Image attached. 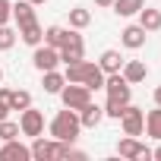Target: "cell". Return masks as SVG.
Masks as SVG:
<instances>
[{"mask_svg":"<svg viewBox=\"0 0 161 161\" xmlns=\"http://www.w3.org/2000/svg\"><path fill=\"white\" fill-rule=\"evenodd\" d=\"M32 158V148L22 145L19 139H7L0 145V161H29Z\"/></svg>","mask_w":161,"mask_h":161,"instance_id":"9c48e42d","label":"cell"},{"mask_svg":"<svg viewBox=\"0 0 161 161\" xmlns=\"http://www.w3.org/2000/svg\"><path fill=\"white\" fill-rule=\"evenodd\" d=\"M145 35H148V32H145L139 22H136V25H126V29L120 32V44L130 47V51H139V47L145 44Z\"/></svg>","mask_w":161,"mask_h":161,"instance_id":"30bf717a","label":"cell"},{"mask_svg":"<svg viewBox=\"0 0 161 161\" xmlns=\"http://www.w3.org/2000/svg\"><path fill=\"white\" fill-rule=\"evenodd\" d=\"M120 76L126 79L130 86H136V82H142V79L148 76V66H145L142 60H123V66H120Z\"/></svg>","mask_w":161,"mask_h":161,"instance_id":"8fae6325","label":"cell"},{"mask_svg":"<svg viewBox=\"0 0 161 161\" xmlns=\"http://www.w3.org/2000/svg\"><path fill=\"white\" fill-rule=\"evenodd\" d=\"M13 19H16V25H29V22H35V19H38V16H35V3H29V0L13 3Z\"/></svg>","mask_w":161,"mask_h":161,"instance_id":"2e32d148","label":"cell"},{"mask_svg":"<svg viewBox=\"0 0 161 161\" xmlns=\"http://www.w3.org/2000/svg\"><path fill=\"white\" fill-rule=\"evenodd\" d=\"M29 3H35V7H41V3H47V0H29Z\"/></svg>","mask_w":161,"mask_h":161,"instance_id":"d6a6232c","label":"cell"},{"mask_svg":"<svg viewBox=\"0 0 161 161\" xmlns=\"http://www.w3.org/2000/svg\"><path fill=\"white\" fill-rule=\"evenodd\" d=\"M155 104H158V108H161V86H158V89H155Z\"/></svg>","mask_w":161,"mask_h":161,"instance_id":"f546056e","label":"cell"},{"mask_svg":"<svg viewBox=\"0 0 161 161\" xmlns=\"http://www.w3.org/2000/svg\"><path fill=\"white\" fill-rule=\"evenodd\" d=\"M47 130H51V136L60 139V142H76V139H79V130H82V123H79V114H76V111L63 108V111L54 114V120H51Z\"/></svg>","mask_w":161,"mask_h":161,"instance_id":"6da1fadb","label":"cell"},{"mask_svg":"<svg viewBox=\"0 0 161 161\" xmlns=\"http://www.w3.org/2000/svg\"><path fill=\"white\" fill-rule=\"evenodd\" d=\"M117 155L120 158H152V148L139 139V136H123L120 142H117Z\"/></svg>","mask_w":161,"mask_h":161,"instance_id":"52a82bcc","label":"cell"},{"mask_svg":"<svg viewBox=\"0 0 161 161\" xmlns=\"http://www.w3.org/2000/svg\"><path fill=\"white\" fill-rule=\"evenodd\" d=\"M32 63H35V69L38 73H47V69H57V63H60V51L57 47H47L44 41L35 47V54H32Z\"/></svg>","mask_w":161,"mask_h":161,"instance_id":"ba28073f","label":"cell"},{"mask_svg":"<svg viewBox=\"0 0 161 161\" xmlns=\"http://www.w3.org/2000/svg\"><path fill=\"white\" fill-rule=\"evenodd\" d=\"M145 133L161 142V108H158V104H155V111L145 114Z\"/></svg>","mask_w":161,"mask_h":161,"instance_id":"44dd1931","label":"cell"},{"mask_svg":"<svg viewBox=\"0 0 161 161\" xmlns=\"http://www.w3.org/2000/svg\"><path fill=\"white\" fill-rule=\"evenodd\" d=\"M142 7H145V0H114V3H111V10L117 16H136Z\"/></svg>","mask_w":161,"mask_h":161,"instance_id":"ffe728a7","label":"cell"},{"mask_svg":"<svg viewBox=\"0 0 161 161\" xmlns=\"http://www.w3.org/2000/svg\"><path fill=\"white\" fill-rule=\"evenodd\" d=\"M120 126H123V136H142L145 133V111L126 104L120 114Z\"/></svg>","mask_w":161,"mask_h":161,"instance_id":"277c9868","label":"cell"},{"mask_svg":"<svg viewBox=\"0 0 161 161\" xmlns=\"http://www.w3.org/2000/svg\"><path fill=\"white\" fill-rule=\"evenodd\" d=\"M19 136H22L19 123H13V120H0V142H7V139H19Z\"/></svg>","mask_w":161,"mask_h":161,"instance_id":"484cf974","label":"cell"},{"mask_svg":"<svg viewBox=\"0 0 161 161\" xmlns=\"http://www.w3.org/2000/svg\"><path fill=\"white\" fill-rule=\"evenodd\" d=\"M66 35H69V29H63V25H47V29H44V44L60 51L63 41H66Z\"/></svg>","mask_w":161,"mask_h":161,"instance_id":"ac0fdd59","label":"cell"},{"mask_svg":"<svg viewBox=\"0 0 161 161\" xmlns=\"http://www.w3.org/2000/svg\"><path fill=\"white\" fill-rule=\"evenodd\" d=\"M41 76H44V79H41V86H44L47 95H60V89L66 86V76L57 73V69H47V73H41Z\"/></svg>","mask_w":161,"mask_h":161,"instance_id":"e0dca14e","label":"cell"},{"mask_svg":"<svg viewBox=\"0 0 161 161\" xmlns=\"http://www.w3.org/2000/svg\"><path fill=\"white\" fill-rule=\"evenodd\" d=\"M16 38H19V32L10 29V22H7V25H0V51H10V47L16 44Z\"/></svg>","mask_w":161,"mask_h":161,"instance_id":"d4e9b609","label":"cell"},{"mask_svg":"<svg viewBox=\"0 0 161 161\" xmlns=\"http://www.w3.org/2000/svg\"><path fill=\"white\" fill-rule=\"evenodd\" d=\"M89 69H92V60H76V63H66V82H86V76H89Z\"/></svg>","mask_w":161,"mask_h":161,"instance_id":"5bb4252c","label":"cell"},{"mask_svg":"<svg viewBox=\"0 0 161 161\" xmlns=\"http://www.w3.org/2000/svg\"><path fill=\"white\" fill-rule=\"evenodd\" d=\"M82 86H89L92 92L104 89V73H101V66H98V63H92V69H89V76H86V82H82Z\"/></svg>","mask_w":161,"mask_h":161,"instance_id":"cb8c5ba5","label":"cell"},{"mask_svg":"<svg viewBox=\"0 0 161 161\" xmlns=\"http://www.w3.org/2000/svg\"><path fill=\"white\" fill-rule=\"evenodd\" d=\"M19 41H25L29 47H38V44L44 41V29L38 25V19L29 22V25H19Z\"/></svg>","mask_w":161,"mask_h":161,"instance_id":"4fadbf2b","label":"cell"},{"mask_svg":"<svg viewBox=\"0 0 161 161\" xmlns=\"http://www.w3.org/2000/svg\"><path fill=\"white\" fill-rule=\"evenodd\" d=\"M76 114H79V123H82V130H95V126L104 120V108H101V104H92V101H89L82 111H76Z\"/></svg>","mask_w":161,"mask_h":161,"instance_id":"7c38bea8","label":"cell"},{"mask_svg":"<svg viewBox=\"0 0 161 161\" xmlns=\"http://www.w3.org/2000/svg\"><path fill=\"white\" fill-rule=\"evenodd\" d=\"M60 101H63V108H69V111H82V108L92 101V89L82 86V82H66V86L60 89Z\"/></svg>","mask_w":161,"mask_h":161,"instance_id":"7a4b0ae2","label":"cell"},{"mask_svg":"<svg viewBox=\"0 0 161 161\" xmlns=\"http://www.w3.org/2000/svg\"><path fill=\"white\" fill-rule=\"evenodd\" d=\"M10 92H13V89H3V86H0V120L10 117Z\"/></svg>","mask_w":161,"mask_h":161,"instance_id":"83f0119b","label":"cell"},{"mask_svg":"<svg viewBox=\"0 0 161 161\" xmlns=\"http://www.w3.org/2000/svg\"><path fill=\"white\" fill-rule=\"evenodd\" d=\"M25 108H32V95L25 89H13L10 92V111H25Z\"/></svg>","mask_w":161,"mask_h":161,"instance_id":"603a6c76","label":"cell"},{"mask_svg":"<svg viewBox=\"0 0 161 161\" xmlns=\"http://www.w3.org/2000/svg\"><path fill=\"white\" fill-rule=\"evenodd\" d=\"M123 108L126 104H120V101H104V117H111V120H120V114H123Z\"/></svg>","mask_w":161,"mask_h":161,"instance_id":"4316f807","label":"cell"},{"mask_svg":"<svg viewBox=\"0 0 161 161\" xmlns=\"http://www.w3.org/2000/svg\"><path fill=\"white\" fill-rule=\"evenodd\" d=\"M152 158H158V161H161V145H158V148H152Z\"/></svg>","mask_w":161,"mask_h":161,"instance_id":"4dcf8cb0","label":"cell"},{"mask_svg":"<svg viewBox=\"0 0 161 161\" xmlns=\"http://www.w3.org/2000/svg\"><path fill=\"white\" fill-rule=\"evenodd\" d=\"M19 130H22V136H41L44 133V114L41 111H35V108H25V111H19Z\"/></svg>","mask_w":161,"mask_h":161,"instance_id":"8992f818","label":"cell"},{"mask_svg":"<svg viewBox=\"0 0 161 161\" xmlns=\"http://www.w3.org/2000/svg\"><path fill=\"white\" fill-rule=\"evenodd\" d=\"M13 19V3L10 0H0V25H7Z\"/></svg>","mask_w":161,"mask_h":161,"instance_id":"f1b7e54d","label":"cell"},{"mask_svg":"<svg viewBox=\"0 0 161 161\" xmlns=\"http://www.w3.org/2000/svg\"><path fill=\"white\" fill-rule=\"evenodd\" d=\"M89 25H92V13L89 10H82V7H73L69 10V29L79 32V29H89Z\"/></svg>","mask_w":161,"mask_h":161,"instance_id":"7402d4cb","label":"cell"},{"mask_svg":"<svg viewBox=\"0 0 161 161\" xmlns=\"http://www.w3.org/2000/svg\"><path fill=\"white\" fill-rule=\"evenodd\" d=\"M104 92H108L111 101H120V104H130V98H133V86L120 73H108L104 76Z\"/></svg>","mask_w":161,"mask_h":161,"instance_id":"3957f363","label":"cell"},{"mask_svg":"<svg viewBox=\"0 0 161 161\" xmlns=\"http://www.w3.org/2000/svg\"><path fill=\"white\" fill-rule=\"evenodd\" d=\"M136 16H139V25H142L145 32H158V29H161V10H155V7H142Z\"/></svg>","mask_w":161,"mask_h":161,"instance_id":"9a60e30c","label":"cell"},{"mask_svg":"<svg viewBox=\"0 0 161 161\" xmlns=\"http://www.w3.org/2000/svg\"><path fill=\"white\" fill-rule=\"evenodd\" d=\"M82 57H86V41H82V35L76 29H69V35H66L63 47H60V63H76Z\"/></svg>","mask_w":161,"mask_h":161,"instance_id":"5b68a950","label":"cell"},{"mask_svg":"<svg viewBox=\"0 0 161 161\" xmlns=\"http://www.w3.org/2000/svg\"><path fill=\"white\" fill-rule=\"evenodd\" d=\"M95 3H98V7H111V3H114V0H95Z\"/></svg>","mask_w":161,"mask_h":161,"instance_id":"1f68e13d","label":"cell"},{"mask_svg":"<svg viewBox=\"0 0 161 161\" xmlns=\"http://www.w3.org/2000/svg\"><path fill=\"white\" fill-rule=\"evenodd\" d=\"M98 66H101V73H104V76H108V73H120V66H123L120 51H104V54H101V60H98Z\"/></svg>","mask_w":161,"mask_h":161,"instance_id":"d6986e66","label":"cell"},{"mask_svg":"<svg viewBox=\"0 0 161 161\" xmlns=\"http://www.w3.org/2000/svg\"><path fill=\"white\" fill-rule=\"evenodd\" d=\"M0 82H3V69H0Z\"/></svg>","mask_w":161,"mask_h":161,"instance_id":"836d02e7","label":"cell"}]
</instances>
